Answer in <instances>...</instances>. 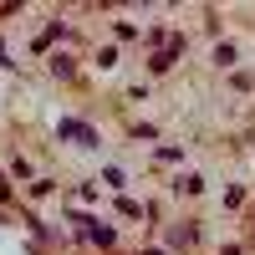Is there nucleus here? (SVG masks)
Returning a JSON list of instances; mask_svg holds the SVG:
<instances>
[{
    "label": "nucleus",
    "mask_w": 255,
    "mask_h": 255,
    "mask_svg": "<svg viewBox=\"0 0 255 255\" xmlns=\"http://www.w3.org/2000/svg\"><path fill=\"white\" fill-rule=\"evenodd\" d=\"M5 194H10V184H5V179H0V199H5Z\"/></svg>",
    "instance_id": "2"
},
{
    "label": "nucleus",
    "mask_w": 255,
    "mask_h": 255,
    "mask_svg": "<svg viewBox=\"0 0 255 255\" xmlns=\"http://www.w3.org/2000/svg\"><path fill=\"white\" fill-rule=\"evenodd\" d=\"M51 72L56 77H72V56H51Z\"/></svg>",
    "instance_id": "1"
}]
</instances>
